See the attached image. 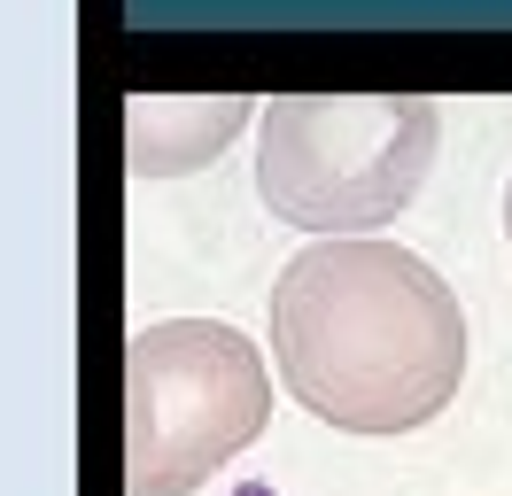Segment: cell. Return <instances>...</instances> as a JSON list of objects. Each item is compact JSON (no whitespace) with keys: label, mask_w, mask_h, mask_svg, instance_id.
Here are the masks:
<instances>
[{"label":"cell","mask_w":512,"mask_h":496,"mask_svg":"<svg viewBox=\"0 0 512 496\" xmlns=\"http://www.w3.org/2000/svg\"><path fill=\"white\" fill-rule=\"evenodd\" d=\"M272 357L288 396L342 434H412L466 380V310L396 241H311L272 279Z\"/></svg>","instance_id":"obj_1"},{"label":"cell","mask_w":512,"mask_h":496,"mask_svg":"<svg viewBox=\"0 0 512 496\" xmlns=\"http://www.w3.org/2000/svg\"><path fill=\"white\" fill-rule=\"evenodd\" d=\"M443 148L427 93H280L256 132V194L303 233H373L404 217Z\"/></svg>","instance_id":"obj_2"},{"label":"cell","mask_w":512,"mask_h":496,"mask_svg":"<svg viewBox=\"0 0 512 496\" xmlns=\"http://www.w3.org/2000/svg\"><path fill=\"white\" fill-rule=\"evenodd\" d=\"M272 419V372L225 318H156L125 341V489L187 496Z\"/></svg>","instance_id":"obj_3"},{"label":"cell","mask_w":512,"mask_h":496,"mask_svg":"<svg viewBox=\"0 0 512 496\" xmlns=\"http://www.w3.org/2000/svg\"><path fill=\"white\" fill-rule=\"evenodd\" d=\"M505 248H512V179H505Z\"/></svg>","instance_id":"obj_4"}]
</instances>
